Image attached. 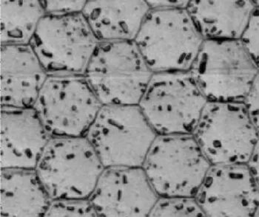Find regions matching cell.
<instances>
[{
	"instance_id": "4316f807",
	"label": "cell",
	"mask_w": 259,
	"mask_h": 217,
	"mask_svg": "<svg viewBox=\"0 0 259 217\" xmlns=\"http://www.w3.org/2000/svg\"><path fill=\"white\" fill-rule=\"evenodd\" d=\"M255 217H259V208L257 210L256 213H255Z\"/></svg>"
},
{
	"instance_id": "277c9868",
	"label": "cell",
	"mask_w": 259,
	"mask_h": 217,
	"mask_svg": "<svg viewBox=\"0 0 259 217\" xmlns=\"http://www.w3.org/2000/svg\"><path fill=\"white\" fill-rule=\"evenodd\" d=\"M208 103L190 71L153 73L138 106L157 135H193Z\"/></svg>"
},
{
	"instance_id": "484cf974",
	"label": "cell",
	"mask_w": 259,
	"mask_h": 217,
	"mask_svg": "<svg viewBox=\"0 0 259 217\" xmlns=\"http://www.w3.org/2000/svg\"><path fill=\"white\" fill-rule=\"evenodd\" d=\"M253 3L255 7H259V1H253Z\"/></svg>"
},
{
	"instance_id": "e0dca14e",
	"label": "cell",
	"mask_w": 259,
	"mask_h": 217,
	"mask_svg": "<svg viewBox=\"0 0 259 217\" xmlns=\"http://www.w3.org/2000/svg\"><path fill=\"white\" fill-rule=\"evenodd\" d=\"M53 201L35 170H1L0 217H45Z\"/></svg>"
},
{
	"instance_id": "8fae6325",
	"label": "cell",
	"mask_w": 259,
	"mask_h": 217,
	"mask_svg": "<svg viewBox=\"0 0 259 217\" xmlns=\"http://www.w3.org/2000/svg\"><path fill=\"white\" fill-rule=\"evenodd\" d=\"M195 199L207 217H255L259 186L247 165L212 166Z\"/></svg>"
},
{
	"instance_id": "30bf717a",
	"label": "cell",
	"mask_w": 259,
	"mask_h": 217,
	"mask_svg": "<svg viewBox=\"0 0 259 217\" xmlns=\"http://www.w3.org/2000/svg\"><path fill=\"white\" fill-rule=\"evenodd\" d=\"M82 14L45 15L30 45L49 76L84 75L98 47Z\"/></svg>"
},
{
	"instance_id": "9c48e42d",
	"label": "cell",
	"mask_w": 259,
	"mask_h": 217,
	"mask_svg": "<svg viewBox=\"0 0 259 217\" xmlns=\"http://www.w3.org/2000/svg\"><path fill=\"white\" fill-rule=\"evenodd\" d=\"M102 104L84 75L49 76L33 108L51 138L85 137Z\"/></svg>"
},
{
	"instance_id": "4fadbf2b",
	"label": "cell",
	"mask_w": 259,
	"mask_h": 217,
	"mask_svg": "<svg viewBox=\"0 0 259 217\" xmlns=\"http://www.w3.org/2000/svg\"><path fill=\"white\" fill-rule=\"evenodd\" d=\"M51 138L34 108H1V170H36Z\"/></svg>"
},
{
	"instance_id": "5b68a950",
	"label": "cell",
	"mask_w": 259,
	"mask_h": 217,
	"mask_svg": "<svg viewBox=\"0 0 259 217\" xmlns=\"http://www.w3.org/2000/svg\"><path fill=\"white\" fill-rule=\"evenodd\" d=\"M211 164L193 135H157L144 162L159 198H195Z\"/></svg>"
},
{
	"instance_id": "6da1fadb",
	"label": "cell",
	"mask_w": 259,
	"mask_h": 217,
	"mask_svg": "<svg viewBox=\"0 0 259 217\" xmlns=\"http://www.w3.org/2000/svg\"><path fill=\"white\" fill-rule=\"evenodd\" d=\"M153 73L190 71L204 43L188 9H150L135 39Z\"/></svg>"
},
{
	"instance_id": "5bb4252c",
	"label": "cell",
	"mask_w": 259,
	"mask_h": 217,
	"mask_svg": "<svg viewBox=\"0 0 259 217\" xmlns=\"http://www.w3.org/2000/svg\"><path fill=\"white\" fill-rule=\"evenodd\" d=\"M49 74L28 45H0L1 108L33 107Z\"/></svg>"
},
{
	"instance_id": "44dd1931",
	"label": "cell",
	"mask_w": 259,
	"mask_h": 217,
	"mask_svg": "<svg viewBox=\"0 0 259 217\" xmlns=\"http://www.w3.org/2000/svg\"><path fill=\"white\" fill-rule=\"evenodd\" d=\"M241 41L259 69V7H255Z\"/></svg>"
},
{
	"instance_id": "3957f363",
	"label": "cell",
	"mask_w": 259,
	"mask_h": 217,
	"mask_svg": "<svg viewBox=\"0 0 259 217\" xmlns=\"http://www.w3.org/2000/svg\"><path fill=\"white\" fill-rule=\"evenodd\" d=\"M85 137L105 169L140 168L157 135L138 105H104Z\"/></svg>"
},
{
	"instance_id": "9a60e30c",
	"label": "cell",
	"mask_w": 259,
	"mask_h": 217,
	"mask_svg": "<svg viewBox=\"0 0 259 217\" xmlns=\"http://www.w3.org/2000/svg\"><path fill=\"white\" fill-rule=\"evenodd\" d=\"M150 11L144 0H93L82 14L99 42H121L135 41Z\"/></svg>"
},
{
	"instance_id": "d6986e66",
	"label": "cell",
	"mask_w": 259,
	"mask_h": 217,
	"mask_svg": "<svg viewBox=\"0 0 259 217\" xmlns=\"http://www.w3.org/2000/svg\"><path fill=\"white\" fill-rule=\"evenodd\" d=\"M149 217H207L195 198H159Z\"/></svg>"
},
{
	"instance_id": "ba28073f",
	"label": "cell",
	"mask_w": 259,
	"mask_h": 217,
	"mask_svg": "<svg viewBox=\"0 0 259 217\" xmlns=\"http://www.w3.org/2000/svg\"><path fill=\"white\" fill-rule=\"evenodd\" d=\"M193 135L211 166L247 165L259 131L244 102H208Z\"/></svg>"
},
{
	"instance_id": "ac0fdd59",
	"label": "cell",
	"mask_w": 259,
	"mask_h": 217,
	"mask_svg": "<svg viewBox=\"0 0 259 217\" xmlns=\"http://www.w3.org/2000/svg\"><path fill=\"white\" fill-rule=\"evenodd\" d=\"M46 14L41 1H0V44L28 45Z\"/></svg>"
},
{
	"instance_id": "7a4b0ae2",
	"label": "cell",
	"mask_w": 259,
	"mask_h": 217,
	"mask_svg": "<svg viewBox=\"0 0 259 217\" xmlns=\"http://www.w3.org/2000/svg\"><path fill=\"white\" fill-rule=\"evenodd\" d=\"M86 137L51 138L36 172L51 200H87L105 170Z\"/></svg>"
},
{
	"instance_id": "603a6c76",
	"label": "cell",
	"mask_w": 259,
	"mask_h": 217,
	"mask_svg": "<svg viewBox=\"0 0 259 217\" xmlns=\"http://www.w3.org/2000/svg\"><path fill=\"white\" fill-rule=\"evenodd\" d=\"M249 116L259 131V73L244 100Z\"/></svg>"
},
{
	"instance_id": "d4e9b609",
	"label": "cell",
	"mask_w": 259,
	"mask_h": 217,
	"mask_svg": "<svg viewBox=\"0 0 259 217\" xmlns=\"http://www.w3.org/2000/svg\"><path fill=\"white\" fill-rule=\"evenodd\" d=\"M247 166H248L252 177L255 179V182L259 186V138Z\"/></svg>"
},
{
	"instance_id": "ffe728a7",
	"label": "cell",
	"mask_w": 259,
	"mask_h": 217,
	"mask_svg": "<svg viewBox=\"0 0 259 217\" xmlns=\"http://www.w3.org/2000/svg\"><path fill=\"white\" fill-rule=\"evenodd\" d=\"M45 217H99L87 200L54 201Z\"/></svg>"
},
{
	"instance_id": "7402d4cb",
	"label": "cell",
	"mask_w": 259,
	"mask_h": 217,
	"mask_svg": "<svg viewBox=\"0 0 259 217\" xmlns=\"http://www.w3.org/2000/svg\"><path fill=\"white\" fill-rule=\"evenodd\" d=\"M87 1L45 0L41 1L46 15L69 16L82 14Z\"/></svg>"
},
{
	"instance_id": "cb8c5ba5",
	"label": "cell",
	"mask_w": 259,
	"mask_h": 217,
	"mask_svg": "<svg viewBox=\"0 0 259 217\" xmlns=\"http://www.w3.org/2000/svg\"><path fill=\"white\" fill-rule=\"evenodd\" d=\"M148 2L150 9H188L190 1L185 0H150Z\"/></svg>"
},
{
	"instance_id": "52a82bcc",
	"label": "cell",
	"mask_w": 259,
	"mask_h": 217,
	"mask_svg": "<svg viewBox=\"0 0 259 217\" xmlns=\"http://www.w3.org/2000/svg\"><path fill=\"white\" fill-rule=\"evenodd\" d=\"M208 102H244L259 69L241 40H204L190 70Z\"/></svg>"
},
{
	"instance_id": "2e32d148",
	"label": "cell",
	"mask_w": 259,
	"mask_h": 217,
	"mask_svg": "<svg viewBox=\"0 0 259 217\" xmlns=\"http://www.w3.org/2000/svg\"><path fill=\"white\" fill-rule=\"evenodd\" d=\"M255 9L253 1H190L192 20L204 40H241Z\"/></svg>"
},
{
	"instance_id": "8992f818",
	"label": "cell",
	"mask_w": 259,
	"mask_h": 217,
	"mask_svg": "<svg viewBox=\"0 0 259 217\" xmlns=\"http://www.w3.org/2000/svg\"><path fill=\"white\" fill-rule=\"evenodd\" d=\"M153 73L135 41L100 43L84 76L104 105H139Z\"/></svg>"
},
{
	"instance_id": "7c38bea8",
	"label": "cell",
	"mask_w": 259,
	"mask_h": 217,
	"mask_svg": "<svg viewBox=\"0 0 259 217\" xmlns=\"http://www.w3.org/2000/svg\"><path fill=\"white\" fill-rule=\"evenodd\" d=\"M159 199L140 167L105 169L89 200L99 217H149Z\"/></svg>"
}]
</instances>
